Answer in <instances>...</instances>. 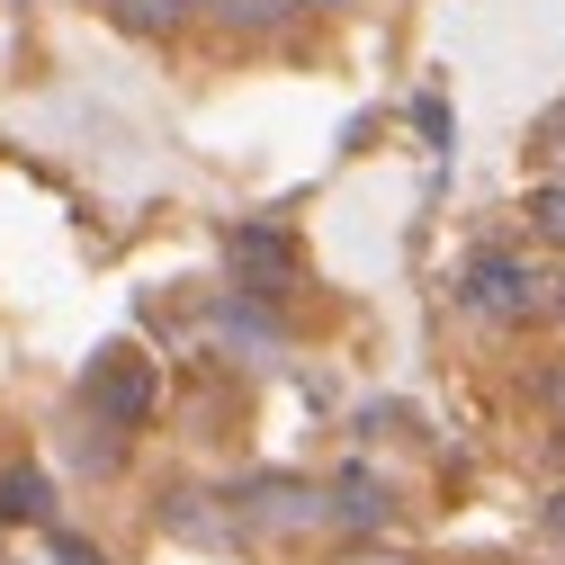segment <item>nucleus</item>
<instances>
[{
    "label": "nucleus",
    "instance_id": "obj_8",
    "mask_svg": "<svg viewBox=\"0 0 565 565\" xmlns=\"http://www.w3.org/2000/svg\"><path fill=\"white\" fill-rule=\"evenodd\" d=\"M225 341H243V350H278V323L252 315V306H225Z\"/></svg>",
    "mask_w": 565,
    "mask_h": 565
},
{
    "label": "nucleus",
    "instance_id": "obj_10",
    "mask_svg": "<svg viewBox=\"0 0 565 565\" xmlns=\"http://www.w3.org/2000/svg\"><path fill=\"white\" fill-rule=\"evenodd\" d=\"M539 395H547V413H556V422H565V360H556V369H547V377H539Z\"/></svg>",
    "mask_w": 565,
    "mask_h": 565
},
{
    "label": "nucleus",
    "instance_id": "obj_11",
    "mask_svg": "<svg viewBox=\"0 0 565 565\" xmlns=\"http://www.w3.org/2000/svg\"><path fill=\"white\" fill-rule=\"evenodd\" d=\"M341 565H413V556H395V547H360V556H341Z\"/></svg>",
    "mask_w": 565,
    "mask_h": 565
},
{
    "label": "nucleus",
    "instance_id": "obj_14",
    "mask_svg": "<svg viewBox=\"0 0 565 565\" xmlns=\"http://www.w3.org/2000/svg\"><path fill=\"white\" fill-rule=\"evenodd\" d=\"M288 10H332V0H288Z\"/></svg>",
    "mask_w": 565,
    "mask_h": 565
},
{
    "label": "nucleus",
    "instance_id": "obj_9",
    "mask_svg": "<svg viewBox=\"0 0 565 565\" xmlns=\"http://www.w3.org/2000/svg\"><path fill=\"white\" fill-rule=\"evenodd\" d=\"M278 10H288V0H225V19H234V28H269Z\"/></svg>",
    "mask_w": 565,
    "mask_h": 565
},
{
    "label": "nucleus",
    "instance_id": "obj_4",
    "mask_svg": "<svg viewBox=\"0 0 565 565\" xmlns=\"http://www.w3.org/2000/svg\"><path fill=\"white\" fill-rule=\"evenodd\" d=\"M323 512H332V521H350V530H386V521H395V493H386L369 467H350V476L332 484V503H323Z\"/></svg>",
    "mask_w": 565,
    "mask_h": 565
},
{
    "label": "nucleus",
    "instance_id": "obj_13",
    "mask_svg": "<svg viewBox=\"0 0 565 565\" xmlns=\"http://www.w3.org/2000/svg\"><path fill=\"white\" fill-rule=\"evenodd\" d=\"M547 539H565V493H556V503H547Z\"/></svg>",
    "mask_w": 565,
    "mask_h": 565
},
{
    "label": "nucleus",
    "instance_id": "obj_12",
    "mask_svg": "<svg viewBox=\"0 0 565 565\" xmlns=\"http://www.w3.org/2000/svg\"><path fill=\"white\" fill-rule=\"evenodd\" d=\"M547 315H556V323H565V278H547Z\"/></svg>",
    "mask_w": 565,
    "mask_h": 565
},
{
    "label": "nucleus",
    "instance_id": "obj_1",
    "mask_svg": "<svg viewBox=\"0 0 565 565\" xmlns=\"http://www.w3.org/2000/svg\"><path fill=\"white\" fill-rule=\"evenodd\" d=\"M82 404H90L99 431H145L153 404H162V377H153V360L135 341H108L90 360V377H82Z\"/></svg>",
    "mask_w": 565,
    "mask_h": 565
},
{
    "label": "nucleus",
    "instance_id": "obj_2",
    "mask_svg": "<svg viewBox=\"0 0 565 565\" xmlns=\"http://www.w3.org/2000/svg\"><path fill=\"white\" fill-rule=\"evenodd\" d=\"M458 306L476 323H539L547 315V278L521 260V252H476L467 278H458Z\"/></svg>",
    "mask_w": 565,
    "mask_h": 565
},
{
    "label": "nucleus",
    "instance_id": "obj_6",
    "mask_svg": "<svg viewBox=\"0 0 565 565\" xmlns=\"http://www.w3.org/2000/svg\"><path fill=\"white\" fill-rule=\"evenodd\" d=\"M521 216H530V234H539L547 252H565V180H539Z\"/></svg>",
    "mask_w": 565,
    "mask_h": 565
},
{
    "label": "nucleus",
    "instance_id": "obj_5",
    "mask_svg": "<svg viewBox=\"0 0 565 565\" xmlns=\"http://www.w3.org/2000/svg\"><path fill=\"white\" fill-rule=\"evenodd\" d=\"M0 521L10 530H45L54 521V484L36 467H0Z\"/></svg>",
    "mask_w": 565,
    "mask_h": 565
},
{
    "label": "nucleus",
    "instance_id": "obj_7",
    "mask_svg": "<svg viewBox=\"0 0 565 565\" xmlns=\"http://www.w3.org/2000/svg\"><path fill=\"white\" fill-rule=\"evenodd\" d=\"M108 10H117L135 36H162V28H180V19L198 10V0H108Z\"/></svg>",
    "mask_w": 565,
    "mask_h": 565
},
{
    "label": "nucleus",
    "instance_id": "obj_3",
    "mask_svg": "<svg viewBox=\"0 0 565 565\" xmlns=\"http://www.w3.org/2000/svg\"><path fill=\"white\" fill-rule=\"evenodd\" d=\"M225 260H234V288L260 297V306L288 297L297 269H306V260H297V234H278V225H234V234H225Z\"/></svg>",
    "mask_w": 565,
    "mask_h": 565
}]
</instances>
